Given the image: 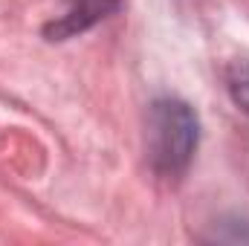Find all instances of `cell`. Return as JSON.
Returning a JSON list of instances; mask_svg holds the SVG:
<instances>
[{
    "instance_id": "1",
    "label": "cell",
    "mask_w": 249,
    "mask_h": 246,
    "mask_svg": "<svg viewBox=\"0 0 249 246\" xmlns=\"http://www.w3.org/2000/svg\"><path fill=\"white\" fill-rule=\"evenodd\" d=\"M200 145V116L183 99H157L148 107L145 151L151 171L162 180H180Z\"/></svg>"
},
{
    "instance_id": "2",
    "label": "cell",
    "mask_w": 249,
    "mask_h": 246,
    "mask_svg": "<svg viewBox=\"0 0 249 246\" xmlns=\"http://www.w3.org/2000/svg\"><path fill=\"white\" fill-rule=\"evenodd\" d=\"M116 9H119V0H75L61 20H53L44 29V35L50 41H67L72 35L87 32L90 26H96L99 20H105Z\"/></svg>"
},
{
    "instance_id": "3",
    "label": "cell",
    "mask_w": 249,
    "mask_h": 246,
    "mask_svg": "<svg viewBox=\"0 0 249 246\" xmlns=\"http://www.w3.org/2000/svg\"><path fill=\"white\" fill-rule=\"evenodd\" d=\"M226 90L238 110L249 116V58H235L226 67Z\"/></svg>"
}]
</instances>
